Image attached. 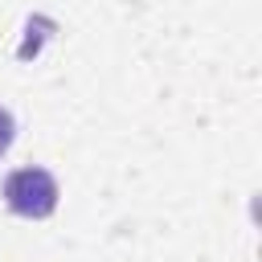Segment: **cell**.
I'll return each instance as SVG.
<instances>
[{"label":"cell","instance_id":"6da1fadb","mask_svg":"<svg viewBox=\"0 0 262 262\" xmlns=\"http://www.w3.org/2000/svg\"><path fill=\"white\" fill-rule=\"evenodd\" d=\"M57 180L45 168H16L4 180V201L20 217H49L57 209Z\"/></svg>","mask_w":262,"mask_h":262},{"label":"cell","instance_id":"7a4b0ae2","mask_svg":"<svg viewBox=\"0 0 262 262\" xmlns=\"http://www.w3.org/2000/svg\"><path fill=\"white\" fill-rule=\"evenodd\" d=\"M12 135H16V123H12V115L0 106V156L12 147Z\"/></svg>","mask_w":262,"mask_h":262}]
</instances>
